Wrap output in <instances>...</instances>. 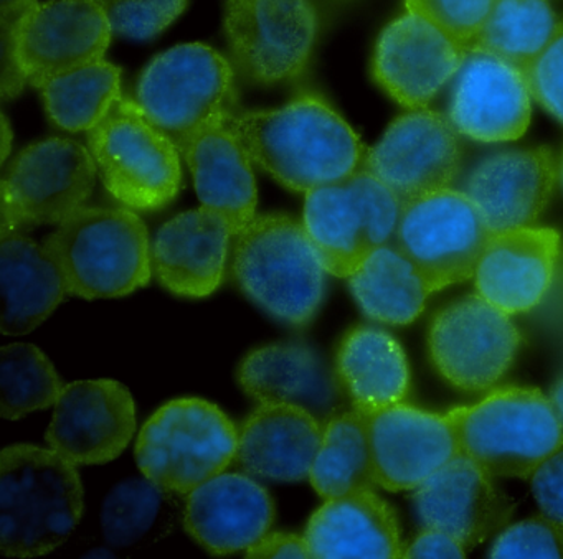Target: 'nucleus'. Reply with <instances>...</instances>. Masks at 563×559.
<instances>
[{
    "label": "nucleus",
    "instance_id": "f257e3e1",
    "mask_svg": "<svg viewBox=\"0 0 563 559\" xmlns=\"http://www.w3.org/2000/svg\"><path fill=\"white\" fill-rule=\"evenodd\" d=\"M227 124L253 164L295 192L341 182L364 170L368 147L319 94L272 111H232Z\"/></svg>",
    "mask_w": 563,
    "mask_h": 559
},
{
    "label": "nucleus",
    "instance_id": "f03ea898",
    "mask_svg": "<svg viewBox=\"0 0 563 559\" xmlns=\"http://www.w3.org/2000/svg\"><path fill=\"white\" fill-rule=\"evenodd\" d=\"M84 513L77 466L54 449L14 444L0 454V551L37 558L70 538Z\"/></svg>",
    "mask_w": 563,
    "mask_h": 559
},
{
    "label": "nucleus",
    "instance_id": "7ed1b4c3",
    "mask_svg": "<svg viewBox=\"0 0 563 559\" xmlns=\"http://www.w3.org/2000/svg\"><path fill=\"white\" fill-rule=\"evenodd\" d=\"M235 238L232 272L243 294L276 321L306 327L321 308L329 272L305 225L268 213L255 216Z\"/></svg>",
    "mask_w": 563,
    "mask_h": 559
},
{
    "label": "nucleus",
    "instance_id": "20e7f679",
    "mask_svg": "<svg viewBox=\"0 0 563 559\" xmlns=\"http://www.w3.org/2000/svg\"><path fill=\"white\" fill-rule=\"evenodd\" d=\"M64 275L68 294L123 298L150 284V233L131 209L84 206L44 242Z\"/></svg>",
    "mask_w": 563,
    "mask_h": 559
},
{
    "label": "nucleus",
    "instance_id": "39448f33",
    "mask_svg": "<svg viewBox=\"0 0 563 559\" xmlns=\"http://www.w3.org/2000/svg\"><path fill=\"white\" fill-rule=\"evenodd\" d=\"M460 452L490 477L529 479L563 444L549 396L530 387H503L471 406L448 411Z\"/></svg>",
    "mask_w": 563,
    "mask_h": 559
},
{
    "label": "nucleus",
    "instance_id": "423d86ee",
    "mask_svg": "<svg viewBox=\"0 0 563 559\" xmlns=\"http://www.w3.org/2000/svg\"><path fill=\"white\" fill-rule=\"evenodd\" d=\"M239 431L217 404L179 398L161 406L137 436L141 472L164 492L190 493L236 459Z\"/></svg>",
    "mask_w": 563,
    "mask_h": 559
},
{
    "label": "nucleus",
    "instance_id": "0eeeda50",
    "mask_svg": "<svg viewBox=\"0 0 563 559\" xmlns=\"http://www.w3.org/2000/svg\"><path fill=\"white\" fill-rule=\"evenodd\" d=\"M87 134L104 189L126 209L154 212L176 199L183 182L179 147L136 100L121 97Z\"/></svg>",
    "mask_w": 563,
    "mask_h": 559
},
{
    "label": "nucleus",
    "instance_id": "6e6552de",
    "mask_svg": "<svg viewBox=\"0 0 563 559\" xmlns=\"http://www.w3.org/2000/svg\"><path fill=\"white\" fill-rule=\"evenodd\" d=\"M401 203L367 170L306 193L302 225L329 275L347 279L375 249L390 245Z\"/></svg>",
    "mask_w": 563,
    "mask_h": 559
},
{
    "label": "nucleus",
    "instance_id": "1a4fd4ad",
    "mask_svg": "<svg viewBox=\"0 0 563 559\" xmlns=\"http://www.w3.org/2000/svg\"><path fill=\"white\" fill-rule=\"evenodd\" d=\"M98 176L90 149L51 137L22 149L0 183V235L60 225L84 209Z\"/></svg>",
    "mask_w": 563,
    "mask_h": 559
},
{
    "label": "nucleus",
    "instance_id": "9d476101",
    "mask_svg": "<svg viewBox=\"0 0 563 559\" xmlns=\"http://www.w3.org/2000/svg\"><path fill=\"white\" fill-rule=\"evenodd\" d=\"M136 103L177 144L217 114L236 110L235 71L207 45H177L147 65Z\"/></svg>",
    "mask_w": 563,
    "mask_h": 559
},
{
    "label": "nucleus",
    "instance_id": "9b49d317",
    "mask_svg": "<svg viewBox=\"0 0 563 559\" xmlns=\"http://www.w3.org/2000/svg\"><path fill=\"white\" fill-rule=\"evenodd\" d=\"M490 236L473 200L450 187L401 205L394 242L438 292L473 278Z\"/></svg>",
    "mask_w": 563,
    "mask_h": 559
},
{
    "label": "nucleus",
    "instance_id": "f8f14e48",
    "mask_svg": "<svg viewBox=\"0 0 563 559\" xmlns=\"http://www.w3.org/2000/svg\"><path fill=\"white\" fill-rule=\"evenodd\" d=\"M311 0H227L225 34L233 64L256 85L305 74L318 38Z\"/></svg>",
    "mask_w": 563,
    "mask_h": 559
},
{
    "label": "nucleus",
    "instance_id": "ddd939ff",
    "mask_svg": "<svg viewBox=\"0 0 563 559\" xmlns=\"http://www.w3.org/2000/svg\"><path fill=\"white\" fill-rule=\"evenodd\" d=\"M520 342L510 315L477 294L441 309L428 328L434 370L464 393L493 388L512 365Z\"/></svg>",
    "mask_w": 563,
    "mask_h": 559
},
{
    "label": "nucleus",
    "instance_id": "4468645a",
    "mask_svg": "<svg viewBox=\"0 0 563 559\" xmlns=\"http://www.w3.org/2000/svg\"><path fill=\"white\" fill-rule=\"evenodd\" d=\"M113 31L97 0L35 2L18 24L2 29L27 83L104 60Z\"/></svg>",
    "mask_w": 563,
    "mask_h": 559
},
{
    "label": "nucleus",
    "instance_id": "2eb2a0df",
    "mask_svg": "<svg viewBox=\"0 0 563 559\" xmlns=\"http://www.w3.org/2000/svg\"><path fill=\"white\" fill-rule=\"evenodd\" d=\"M460 133L438 111L410 110L391 121L367 150L364 170L380 180L401 205L450 189L461 169Z\"/></svg>",
    "mask_w": 563,
    "mask_h": 559
},
{
    "label": "nucleus",
    "instance_id": "dca6fc26",
    "mask_svg": "<svg viewBox=\"0 0 563 559\" xmlns=\"http://www.w3.org/2000/svg\"><path fill=\"white\" fill-rule=\"evenodd\" d=\"M136 431V403L124 384L85 380L65 384L45 439L75 466H98L120 457Z\"/></svg>",
    "mask_w": 563,
    "mask_h": 559
},
{
    "label": "nucleus",
    "instance_id": "f3484780",
    "mask_svg": "<svg viewBox=\"0 0 563 559\" xmlns=\"http://www.w3.org/2000/svg\"><path fill=\"white\" fill-rule=\"evenodd\" d=\"M467 51L420 15L387 25L375 45V81L407 110H423L456 77Z\"/></svg>",
    "mask_w": 563,
    "mask_h": 559
},
{
    "label": "nucleus",
    "instance_id": "a211bd4d",
    "mask_svg": "<svg viewBox=\"0 0 563 559\" xmlns=\"http://www.w3.org/2000/svg\"><path fill=\"white\" fill-rule=\"evenodd\" d=\"M530 98L519 67L484 52H467L451 81L448 118L461 136L477 143H507L526 134Z\"/></svg>",
    "mask_w": 563,
    "mask_h": 559
},
{
    "label": "nucleus",
    "instance_id": "6ab92c4d",
    "mask_svg": "<svg viewBox=\"0 0 563 559\" xmlns=\"http://www.w3.org/2000/svg\"><path fill=\"white\" fill-rule=\"evenodd\" d=\"M365 417L375 480L388 492L417 490L460 454L446 414L398 403Z\"/></svg>",
    "mask_w": 563,
    "mask_h": 559
},
{
    "label": "nucleus",
    "instance_id": "aec40b11",
    "mask_svg": "<svg viewBox=\"0 0 563 559\" xmlns=\"http://www.w3.org/2000/svg\"><path fill=\"white\" fill-rule=\"evenodd\" d=\"M493 477L464 454L444 463L413 493L421 525L443 529L466 551L509 525L516 503L494 487Z\"/></svg>",
    "mask_w": 563,
    "mask_h": 559
},
{
    "label": "nucleus",
    "instance_id": "412c9836",
    "mask_svg": "<svg viewBox=\"0 0 563 559\" xmlns=\"http://www.w3.org/2000/svg\"><path fill=\"white\" fill-rule=\"evenodd\" d=\"M560 258V235L545 226L493 233L474 271L476 294L507 315L526 314L549 292Z\"/></svg>",
    "mask_w": 563,
    "mask_h": 559
},
{
    "label": "nucleus",
    "instance_id": "4be33fe9",
    "mask_svg": "<svg viewBox=\"0 0 563 559\" xmlns=\"http://www.w3.org/2000/svg\"><path fill=\"white\" fill-rule=\"evenodd\" d=\"M275 502L249 473L222 472L187 496L184 525L207 551L217 556L246 552L272 529Z\"/></svg>",
    "mask_w": 563,
    "mask_h": 559
},
{
    "label": "nucleus",
    "instance_id": "5701e85b",
    "mask_svg": "<svg viewBox=\"0 0 563 559\" xmlns=\"http://www.w3.org/2000/svg\"><path fill=\"white\" fill-rule=\"evenodd\" d=\"M556 160L545 147L503 150L481 160L464 183L493 233L533 226L552 197Z\"/></svg>",
    "mask_w": 563,
    "mask_h": 559
},
{
    "label": "nucleus",
    "instance_id": "b1692460",
    "mask_svg": "<svg viewBox=\"0 0 563 559\" xmlns=\"http://www.w3.org/2000/svg\"><path fill=\"white\" fill-rule=\"evenodd\" d=\"M227 114H217L176 146L202 206L220 213L239 236L256 216L258 189L252 157L227 124Z\"/></svg>",
    "mask_w": 563,
    "mask_h": 559
},
{
    "label": "nucleus",
    "instance_id": "393cba45",
    "mask_svg": "<svg viewBox=\"0 0 563 559\" xmlns=\"http://www.w3.org/2000/svg\"><path fill=\"white\" fill-rule=\"evenodd\" d=\"M232 226L220 213L200 206L164 223L153 242L157 281L180 298L200 299L222 284Z\"/></svg>",
    "mask_w": 563,
    "mask_h": 559
},
{
    "label": "nucleus",
    "instance_id": "a878e982",
    "mask_svg": "<svg viewBox=\"0 0 563 559\" xmlns=\"http://www.w3.org/2000/svg\"><path fill=\"white\" fill-rule=\"evenodd\" d=\"M322 421L295 404H258L239 431L236 462L249 476L272 482L309 479Z\"/></svg>",
    "mask_w": 563,
    "mask_h": 559
},
{
    "label": "nucleus",
    "instance_id": "bb28decb",
    "mask_svg": "<svg viewBox=\"0 0 563 559\" xmlns=\"http://www.w3.org/2000/svg\"><path fill=\"white\" fill-rule=\"evenodd\" d=\"M243 393L258 404H295L321 420L338 413L339 387L318 351L305 344H272L250 351L239 367Z\"/></svg>",
    "mask_w": 563,
    "mask_h": 559
},
{
    "label": "nucleus",
    "instance_id": "cd10ccee",
    "mask_svg": "<svg viewBox=\"0 0 563 559\" xmlns=\"http://www.w3.org/2000/svg\"><path fill=\"white\" fill-rule=\"evenodd\" d=\"M305 536L318 559H395L404 552L397 513L374 489L325 500Z\"/></svg>",
    "mask_w": 563,
    "mask_h": 559
},
{
    "label": "nucleus",
    "instance_id": "c85d7f7f",
    "mask_svg": "<svg viewBox=\"0 0 563 559\" xmlns=\"http://www.w3.org/2000/svg\"><path fill=\"white\" fill-rule=\"evenodd\" d=\"M0 331L25 335L44 324L68 294L51 253L25 233L0 235Z\"/></svg>",
    "mask_w": 563,
    "mask_h": 559
},
{
    "label": "nucleus",
    "instance_id": "c756f323",
    "mask_svg": "<svg viewBox=\"0 0 563 559\" xmlns=\"http://www.w3.org/2000/svg\"><path fill=\"white\" fill-rule=\"evenodd\" d=\"M335 378L352 407L364 416L405 403L410 367L400 342L384 328L357 325L339 344Z\"/></svg>",
    "mask_w": 563,
    "mask_h": 559
},
{
    "label": "nucleus",
    "instance_id": "7c9ffc66",
    "mask_svg": "<svg viewBox=\"0 0 563 559\" xmlns=\"http://www.w3.org/2000/svg\"><path fill=\"white\" fill-rule=\"evenodd\" d=\"M347 279L362 312L380 324H411L433 294L413 262L395 245L375 249Z\"/></svg>",
    "mask_w": 563,
    "mask_h": 559
},
{
    "label": "nucleus",
    "instance_id": "2f4dec72",
    "mask_svg": "<svg viewBox=\"0 0 563 559\" xmlns=\"http://www.w3.org/2000/svg\"><path fill=\"white\" fill-rule=\"evenodd\" d=\"M309 482L324 500L377 487L364 414L352 407L322 421L321 444Z\"/></svg>",
    "mask_w": 563,
    "mask_h": 559
},
{
    "label": "nucleus",
    "instance_id": "473e14b6",
    "mask_svg": "<svg viewBox=\"0 0 563 559\" xmlns=\"http://www.w3.org/2000/svg\"><path fill=\"white\" fill-rule=\"evenodd\" d=\"M52 123L68 133H90L121 98V71L107 60L37 85Z\"/></svg>",
    "mask_w": 563,
    "mask_h": 559
},
{
    "label": "nucleus",
    "instance_id": "72a5a7b5",
    "mask_svg": "<svg viewBox=\"0 0 563 559\" xmlns=\"http://www.w3.org/2000/svg\"><path fill=\"white\" fill-rule=\"evenodd\" d=\"M559 24L549 0H496L467 52H484L523 70L542 54Z\"/></svg>",
    "mask_w": 563,
    "mask_h": 559
},
{
    "label": "nucleus",
    "instance_id": "f704fd0d",
    "mask_svg": "<svg viewBox=\"0 0 563 559\" xmlns=\"http://www.w3.org/2000/svg\"><path fill=\"white\" fill-rule=\"evenodd\" d=\"M65 384L47 355L32 344L0 348V416L22 420L55 406Z\"/></svg>",
    "mask_w": 563,
    "mask_h": 559
},
{
    "label": "nucleus",
    "instance_id": "c9c22d12",
    "mask_svg": "<svg viewBox=\"0 0 563 559\" xmlns=\"http://www.w3.org/2000/svg\"><path fill=\"white\" fill-rule=\"evenodd\" d=\"M163 489L150 479L126 480L111 490L101 508V528L110 545L124 548L144 538L156 522Z\"/></svg>",
    "mask_w": 563,
    "mask_h": 559
},
{
    "label": "nucleus",
    "instance_id": "e433bc0d",
    "mask_svg": "<svg viewBox=\"0 0 563 559\" xmlns=\"http://www.w3.org/2000/svg\"><path fill=\"white\" fill-rule=\"evenodd\" d=\"M110 22L113 35L150 41L166 31L189 0H97Z\"/></svg>",
    "mask_w": 563,
    "mask_h": 559
},
{
    "label": "nucleus",
    "instance_id": "4c0bfd02",
    "mask_svg": "<svg viewBox=\"0 0 563 559\" xmlns=\"http://www.w3.org/2000/svg\"><path fill=\"white\" fill-rule=\"evenodd\" d=\"M487 556L563 559V522L540 515L506 526L490 546Z\"/></svg>",
    "mask_w": 563,
    "mask_h": 559
},
{
    "label": "nucleus",
    "instance_id": "58836bf2",
    "mask_svg": "<svg viewBox=\"0 0 563 559\" xmlns=\"http://www.w3.org/2000/svg\"><path fill=\"white\" fill-rule=\"evenodd\" d=\"M494 4L496 0H405L407 12L437 25L466 51Z\"/></svg>",
    "mask_w": 563,
    "mask_h": 559
},
{
    "label": "nucleus",
    "instance_id": "ea45409f",
    "mask_svg": "<svg viewBox=\"0 0 563 559\" xmlns=\"http://www.w3.org/2000/svg\"><path fill=\"white\" fill-rule=\"evenodd\" d=\"M522 71L530 97L563 123V21L542 54Z\"/></svg>",
    "mask_w": 563,
    "mask_h": 559
},
{
    "label": "nucleus",
    "instance_id": "a19ab883",
    "mask_svg": "<svg viewBox=\"0 0 563 559\" xmlns=\"http://www.w3.org/2000/svg\"><path fill=\"white\" fill-rule=\"evenodd\" d=\"M529 482L543 515L563 522V444L533 470Z\"/></svg>",
    "mask_w": 563,
    "mask_h": 559
},
{
    "label": "nucleus",
    "instance_id": "79ce46f5",
    "mask_svg": "<svg viewBox=\"0 0 563 559\" xmlns=\"http://www.w3.org/2000/svg\"><path fill=\"white\" fill-rule=\"evenodd\" d=\"M467 551L460 539L443 529L423 526L413 538L404 543L401 558H466Z\"/></svg>",
    "mask_w": 563,
    "mask_h": 559
},
{
    "label": "nucleus",
    "instance_id": "37998d69",
    "mask_svg": "<svg viewBox=\"0 0 563 559\" xmlns=\"http://www.w3.org/2000/svg\"><path fill=\"white\" fill-rule=\"evenodd\" d=\"M245 558H286V559H308L312 558L311 549L305 535H296V533L268 532L260 541H256Z\"/></svg>",
    "mask_w": 563,
    "mask_h": 559
},
{
    "label": "nucleus",
    "instance_id": "c03bdc74",
    "mask_svg": "<svg viewBox=\"0 0 563 559\" xmlns=\"http://www.w3.org/2000/svg\"><path fill=\"white\" fill-rule=\"evenodd\" d=\"M35 2H37V0H0V25H2V29H9L18 24L22 15H24Z\"/></svg>",
    "mask_w": 563,
    "mask_h": 559
},
{
    "label": "nucleus",
    "instance_id": "a18cd8bd",
    "mask_svg": "<svg viewBox=\"0 0 563 559\" xmlns=\"http://www.w3.org/2000/svg\"><path fill=\"white\" fill-rule=\"evenodd\" d=\"M550 403H552L553 411H555L556 417L563 426V377L553 383L552 390L549 393Z\"/></svg>",
    "mask_w": 563,
    "mask_h": 559
},
{
    "label": "nucleus",
    "instance_id": "49530a36",
    "mask_svg": "<svg viewBox=\"0 0 563 559\" xmlns=\"http://www.w3.org/2000/svg\"><path fill=\"white\" fill-rule=\"evenodd\" d=\"M12 131L11 126H9L8 116H2V160H8L9 154H11V141H12Z\"/></svg>",
    "mask_w": 563,
    "mask_h": 559
}]
</instances>
